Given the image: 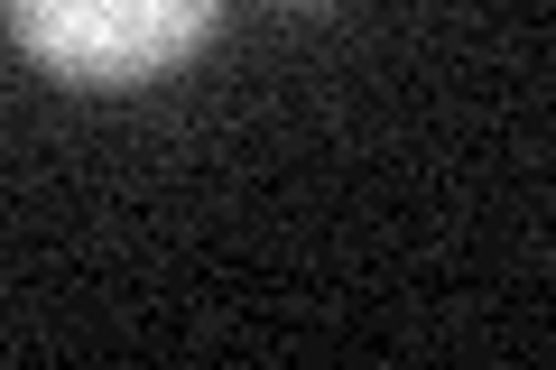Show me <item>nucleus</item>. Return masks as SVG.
<instances>
[{
	"label": "nucleus",
	"mask_w": 556,
	"mask_h": 370,
	"mask_svg": "<svg viewBox=\"0 0 556 370\" xmlns=\"http://www.w3.org/2000/svg\"><path fill=\"white\" fill-rule=\"evenodd\" d=\"M10 38L65 84H149L214 28V0H0Z\"/></svg>",
	"instance_id": "nucleus-1"
}]
</instances>
